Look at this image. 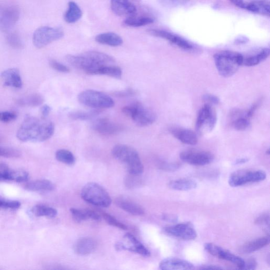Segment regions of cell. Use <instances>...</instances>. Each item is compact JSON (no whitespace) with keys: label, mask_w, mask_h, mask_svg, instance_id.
Returning <instances> with one entry per match:
<instances>
[{"label":"cell","mask_w":270,"mask_h":270,"mask_svg":"<svg viewBox=\"0 0 270 270\" xmlns=\"http://www.w3.org/2000/svg\"><path fill=\"white\" fill-rule=\"evenodd\" d=\"M44 97L39 94H33L20 98L16 103L22 107H37L43 104Z\"/></svg>","instance_id":"obj_34"},{"label":"cell","mask_w":270,"mask_h":270,"mask_svg":"<svg viewBox=\"0 0 270 270\" xmlns=\"http://www.w3.org/2000/svg\"><path fill=\"white\" fill-rule=\"evenodd\" d=\"M78 99L81 104L97 109L110 108L114 105V102L110 96L94 90H87L81 92L78 95Z\"/></svg>","instance_id":"obj_7"},{"label":"cell","mask_w":270,"mask_h":270,"mask_svg":"<svg viewBox=\"0 0 270 270\" xmlns=\"http://www.w3.org/2000/svg\"><path fill=\"white\" fill-rule=\"evenodd\" d=\"M55 158L59 162L68 165L74 164L76 162L74 155L66 150H60L57 151L55 153Z\"/></svg>","instance_id":"obj_39"},{"label":"cell","mask_w":270,"mask_h":270,"mask_svg":"<svg viewBox=\"0 0 270 270\" xmlns=\"http://www.w3.org/2000/svg\"><path fill=\"white\" fill-rule=\"evenodd\" d=\"M19 18L20 11L17 6L12 4L0 6V31H9Z\"/></svg>","instance_id":"obj_11"},{"label":"cell","mask_w":270,"mask_h":270,"mask_svg":"<svg viewBox=\"0 0 270 270\" xmlns=\"http://www.w3.org/2000/svg\"><path fill=\"white\" fill-rule=\"evenodd\" d=\"M122 111L140 127L152 125L157 119L154 112L140 103L136 102L126 106L122 109Z\"/></svg>","instance_id":"obj_6"},{"label":"cell","mask_w":270,"mask_h":270,"mask_svg":"<svg viewBox=\"0 0 270 270\" xmlns=\"http://www.w3.org/2000/svg\"><path fill=\"white\" fill-rule=\"evenodd\" d=\"M243 55L232 51H222L215 54L214 60L219 74L225 78L232 76L243 65Z\"/></svg>","instance_id":"obj_4"},{"label":"cell","mask_w":270,"mask_h":270,"mask_svg":"<svg viewBox=\"0 0 270 270\" xmlns=\"http://www.w3.org/2000/svg\"><path fill=\"white\" fill-rule=\"evenodd\" d=\"M267 174L261 170H240L234 171L228 179V183L232 187H236L249 183H257L264 181Z\"/></svg>","instance_id":"obj_9"},{"label":"cell","mask_w":270,"mask_h":270,"mask_svg":"<svg viewBox=\"0 0 270 270\" xmlns=\"http://www.w3.org/2000/svg\"><path fill=\"white\" fill-rule=\"evenodd\" d=\"M112 12L119 16H132L136 12L135 6L129 0H110Z\"/></svg>","instance_id":"obj_18"},{"label":"cell","mask_w":270,"mask_h":270,"mask_svg":"<svg viewBox=\"0 0 270 270\" xmlns=\"http://www.w3.org/2000/svg\"><path fill=\"white\" fill-rule=\"evenodd\" d=\"M162 218L166 221L171 223H175L178 220L177 216L173 215H163Z\"/></svg>","instance_id":"obj_52"},{"label":"cell","mask_w":270,"mask_h":270,"mask_svg":"<svg viewBox=\"0 0 270 270\" xmlns=\"http://www.w3.org/2000/svg\"><path fill=\"white\" fill-rule=\"evenodd\" d=\"M259 106V102H258L251 106V108L246 112V114L248 117L250 119L253 115H254V114L258 108Z\"/></svg>","instance_id":"obj_51"},{"label":"cell","mask_w":270,"mask_h":270,"mask_svg":"<svg viewBox=\"0 0 270 270\" xmlns=\"http://www.w3.org/2000/svg\"><path fill=\"white\" fill-rule=\"evenodd\" d=\"M122 74V71L120 68L113 65H108L98 69L96 75H104L119 79L121 78Z\"/></svg>","instance_id":"obj_38"},{"label":"cell","mask_w":270,"mask_h":270,"mask_svg":"<svg viewBox=\"0 0 270 270\" xmlns=\"http://www.w3.org/2000/svg\"><path fill=\"white\" fill-rule=\"evenodd\" d=\"M154 22L153 18L150 16H129L124 21L125 25L131 27H140L148 25Z\"/></svg>","instance_id":"obj_36"},{"label":"cell","mask_w":270,"mask_h":270,"mask_svg":"<svg viewBox=\"0 0 270 270\" xmlns=\"http://www.w3.org/2000/svg\"><path fill=\"white\" fill-rule=\"evenodd\" d=\"M201 270H220V269H223V268H221L219 266H215V265H206V266H203L200 268Z\"/></svg>","instance_id":"obj_57"},{"label":"cell","mask_w":270,"mask_h":270,"mask_svg":"<svg viewBox=\"0 0 270 270\" xmlns=\"http://www.w3.org/2000/svg\"><path fill=\"white\" fill-rule=\"evenodd\" d=\"M266 153H267L268 155H270V150H268L267 151V152H266Z\"/></svg>","instance_id":"obj_59"},{"label":"cell","mask_w":270,"mask_h":270,"mask_svg":"<svg viewBox=\"0 0 270 270\" xmlns=\"http://www.w3.org/2000/svg\"><path fill=\"white\" fill-rule=\"evenodd\" d=\"M102 110L101 109H95L91 111H77L72 112L69 113V117L73 120H87L92 119L98 114H100Z\"/></svg>","instance_id":"obj_37"},{"label":"cell","mask_w":270,"mask_h":270,"mask_svg":"<svg viewBox=\"0 0 270 270\" xmlns=\"http://www.w3.org/2000/svg\"><path fill=\"white\" fill-rule=\"evenodd\" d=\"M217 114L212 105L206 104L200 110L196 121V129L201 135L212 132L216 124Z\"/></svg>","instance_id":"obj_8"},{"label":"cell","mask_w":270,"mask_h":270,"mask_svg":"<svg viewBox=\"0 0 270 270\" xmlns=\"http://www.w3.org/2000/svg\"><path fill=\"white\" fill-rule=\"evenodd\" d=\"M168 186L173 190L185 191L195 189L197 187V183L192 179L182 178L170 181Z\"/></svg>","instance_id":"obj_31"},{"label":"cell","mask_w":270,"mask_h":270,"mask_svg":"<svg viewBox=\"0 0 270 270\" xmlns=\"http://www.w3.org/2000/svg\"><path fill=\"white\" fill-rule=\"evenodd\" d=\"M163 231L169 235L184 240H193L197 237V233L190 223H181L167 226Z\"/></svg>","instance_id":"obj_16"},{"label":"cell","mask_w":270,"mask_h":270,"mask_svg":"<svg viewBox=\"0 0 270 270\" xmlns=\"http://www.w3.org/2000/svg\"><path fill=\"white\" fill-rule=\"evenodd\" d=\"M204 248L212 256L230 262L238 267L239 269H243L245 261L240 257L233 254L230 252L225 250L214 243H207L205 244Z\"/></svg>","instance_id":"obj_13"},{"label":"cell","mask_w":270,"mask_h":270,"mask_svg":"<svg viewBox=\"0 0 270 270\" xmlns=\"http://www.w3.org/2000/svg\"><path fill=\"white\" fill-rule=\"evenodd\" d=\"M114 158L125 163L130 175L138 176L144 172V165L138 152L128 145L118 144L112 150Z\"/></svg>","instance_id":"obj_3"},{"label":"cell","mask_w":270,"mask_h":270,"mask_svg":"<svg viewBox=\"0 0 270 270\" xmlns=\"http://www.w3.org/2000/svg\"><path fill=\"white\" fill-rule=\"evenodd\" d=\"M51 112V108L48 105H45L41 108V112H42V117L44 118H47Z\"/></svg>","instance_id":"obj_53"},{"label":"cell","mask_w":270,"mask_h":270,"mask_svg":"<svg viewBox=\"0 0 270 270\" xmlns=\"http://www.w3.org/2000/svg\"><path fill=\"white\" fill-rule=\"evenodd\" d=\"M29 174L27 171L21 170H12L5 166L0 170V181L15 182H27Z\"/></svg>","instance_id":"obj_19"},{"label":"cell","mask_w":270,"mask_h":270,"mask_svg":"<svg viewBox=\"0 0 270 270\" xmlns=\"http://www.w3.org/2000/svg\"><path fill=\"white\" fill-rule=\"evenodd\" d=\"M163 6L168 7H176L182 6L189 2L190 0H159Z\"/></svg>","instance_id":"obj_44"},{"label":"cell","mask_w":270,"mask_h":270,"mask_svg":"<svg viewBox=\"0 0 270 270\" xmlns=\"http://www.w3.org/2000/svg\"><path fill=\"white\" fill-rule=\"evenodd\" d=\"M25 188L33 192H50L54 190L55 185L48 179H38L27 183Z\"/></svg>","instance_id":"obj_28"},{"label":"cell","mask_w":270,"mask_h":270,"mask_svg":"<svg viewBox=\"0 0 270 270\" xmlns=\"http://www.w3.org/2000/svg\"><path fill=\"white\" fill-rule=\"evenodd\" d=\"M1 78L4 86L17 89L22 87V80L18 69L10 68L3 71L1 73Z\"/></svg>","instance_id":"obj_20"},{"label":"cell","mask_w":270,"mask_h":270,"mask_svg":"<svg viewBox=\"0 0 270 270\" xmlns=\"http://www.w3.org/2000/svg\"><path fill=\"white\" fill-rule=\"evenodd\" d=\"M83 15V12L75 2L71 1L68 4V10L65 12L64 19L68 23H73L79 20Z\"/></svg>","instance_id":"obj_32"},{"label":"cell","mask_w":270,"mask_h":270,"mask_svg":"<svg viewBox=\"0 0 270 270\" xmlns=\"http://www.w3.org/2000/svg\"><path fill=\"white\" fill-rule=\"evenodd\" d=\"M97 243L93 238L84 237L79 239L74 245V251L76 254L86 256L92 254L97 248Z\"/></svg>","instance_id":"obj_22"},{"label":"cell","mask_w":270,"mask_h":270,"mask_svg":"<svg viewBox=\"0 0 270 270\" xmlns=\"http://www.w3.org/2000/svg\"><path fill=\"white\" fill-rule=\"evenodd\" d=\"M68 62L77 69L90 75H96L98 69L105 65H112L115 60L112 56L98 52H88L78 55H68Z\"/></svg>","instance_id":"obj_2"},{"label":"cell","mask_w":270,"mask_h":270,"mask_svg":"<svg viewBox=\"0 0 270 270\" xmlns=\"http://www.w3.org/2000/svg\"><path fill=\"white\" fill-rule=\"evenodd\" d=\"M116 205L121 210L136 216L145 214L144 209L138 204L125 198H120L116 200Z\"/></svg>","instance_id":"obj_24"},{"label":"cell","mask_w":270,"mask_h":270,"mask_svg":"<svg viewBox=\"0 0 270 270\" xmlns=\"http://www.w3.org/2000/svg\"><path fill=\"white\" fill-rule=\"evenodd\" d=\"M248 42L249 39L247 38L241 37L236 39L235 43L237 45H241L247 43Z\"/></svg>","instance_id":"obj_56"},{"label":"cell","mask_w":270,"mask_h":270,"mask_svg":"<svg viewBox=\"0 0 270 270\" xmlns=\"http://www.w3.org/2000/svg\"><path fill=\"white\" fill-rule=\"evenodd\" d=\"M148 32L151 35L167 40L183 50L190 51L194 49V46L189 41L173 33L159 29H150Z\"/></svg>","instance_id":"obj_15"},{"label":"cell","mask_w":270,"mask_h":270,"mask_svg":"<svg viewBox=\"0 0 270 270\" xmlns=\"http://www.w3.org/2000/svg\"><path fill=\"white\" fill-rule=\"evenodd\" d=\"M269 243V236L263 237V238H260L244 244L241 251L245 254H249L265 248Z\"/></svg>","instance_id":"obj_29"},{"label":"cell","mask_w":270,"mask_h":270,"mask_svg":"<svg viewBox=\"0 0 270 270\" xmlns=\"http://www.w3.org/2000/svg\"><path fill=\"white\" fill-rule=\"evenodd\" d=\"M170 132L178 141L184 144L195 145L198 142L197 135L190 129L173 128Z\"/></svg>","instance_id":"obj_21"},{"label":"cell","mask_w":270,"mask_h":270,"mask_svg":"<svg viewBox=\"0 0 270 270\" xmlns=\"http://www.w3.org/2000/svg\"><path fill=\"white\" fill-rule=\"evenodd\" d=\"M102 216L105 219V221L107 222L109 225L113 227H117L122 230H127V226L124 223L119 221L115 217H114L106 213H103Z\"/></svg>","instance_id":"obj_41"},{"label":"cell","mask_w":270,"mask_h":270,"mask_svg":"<svg viewBox=\"0 0 270 270\" xmlns=\"http://www.w3.org/2000/svg\"><path fill=\"white\" fill-rule=\"evenodd\" d=\"M162 270H192L194 266L190 262L177 258H167L162 261L159 265Z\"/></svg>","instance_id":"obj_23"},{"label":"cell","mask_w":270,"mask_h":270,"mask_svg":"<svg viewBox=\"0 0 270 270\" xmlns=\"http://www.w3.org/2000/svg\"><path fill=\"white\" fill-rule=\"evenodd\" d=\"M6 40L7 44L13 48L19 49L23 47L20 37L15 32H11L7 34Z\"/></svg>","instance_id":"obj_40"},{"label":"cell","mask_w":270,"mask_h":270,"mask_svg":"<svg viewBox=\"0 0 270 270\" xmlns=\"http://www.w3.org/2000/svg\"><path fill=\"white\" fill-rule=\"evenodd\" d=\"M95 40L98 43L111 47H118L123 43L121 37L113 32H105L98 35Z\"/></svg>","instance_id":"obj_27"},{"label":"cell","mask_w":270,"mask_h":270,"mask_svg":"<svg viewBox=\"0 0 270 270\" xmlns=\"http://www.w3.org/2000/svg\"><path fill=\"white\" fill-rule=\"evenodd\" d=\"M234 119L232 122V126L234 129L238 131H244L250 126V118L247 117L246 112L243 113L241 111H235L232 114Z\"/></svg>","instance_id":"obj_33"},{"label":"cell","mask_w":270,"mask_h":270,"mask_svg":"<svg viewBox=\"0 0 270 270\" xmlns=\"http://www.w3.org/2000/svg\"><path fill=\"white\" fill-rule=\"evenodd\" d=\"M51 66L54 69L63 73H68L70 72V69L65 65L56 61L55 60H51L49 61Z\"/></svg>","instance_id":"obj_46"},{"label":"cell","mask_w":270,"mask_h":270,"mask_svg":"<svg viewBox=\"0 0 270 270\" xmlns=\"http://www.w3.org/2000/svg\"><path fill=\"white\" fill-rule=\"evenodd\" d=\"M70 213L73 218L78 223L85 221L89 219L97 220V221H99L101 219V216L92 210L72 208L70 209Z\"/></svg>","instance_id":"obj_26"},{"label":"cell","mask_w":270,"mask_h":270,"mask_svg":"<svg viewBox=\"0 0 270 270\" xmlns=\"http://www.w3.org/2000/svg\"><path fill=\"white\" fill-rule=\"evenodd\" d=\"M135 94V91L131 89L126 90V91L116 92L113 93V95L118 97H124L132 96Z\"/></svg>","instance_id":"obj_50"},{"label":"cell","mask_w":270,"mask_h":270,"mask_svg":"<svg viewBox=\"0 0 270 270\" xmlns=\"http://www.w3.org/2000/svg\"><path fill=\"white\" fill-rule=\"evenodd\" d=\"M21 153L18 150L9 147H0V157L6 158H18Z\"/></svg>","instance_id":"obj_43"},{"label":"cell","mask_w":270,"mask_h":270,"mask_svg":"<svg viewBox=\"0 0 270 270\" xmlns=\"http://www.w3.org/2000/svg\"><path fill=\"white\" fill-rule=\"evenodd\" d=\"M270 55V49L264 48L257 54L243 58V65L247 67H253L266 60Z\"/></svg>","instance_id":"obj_30"},{"label":"cell","mask_w":270,"mask_h":270,"mask_svg":"<svg viewBox=\"0 0 270 270\" xmlns=\"http://www.w3.org/2000/svg\"><path fill=\"white\" fill-rule=\"evenodd\" d=\"M92 127L96 132L106 136L116 134L122 129L120 125L108 118L96 120L93 123Z\"/></svg>","instance_id":"obj_17"},{"label":"cell","mask_w":270,"mask_h":270,"mask_svg":"<svg viewBox=\"0 0 270 270\" xmlns=\"http://www.w3.org/2000/svg\"><path fill=\"white\" fill-rule=\"evenodd\" d=\"M255 223L258 225L269 226L270 216L269 214H263L257 217L255 220Z\"/></svg>","instance_id":"obj_47"},{"label":"cell","mask_w":270,"mask_h":270,"mask_svg":"<svg viewBox=\"0 0 270 270\" xmlns=\"http://www.w3.org/2000/svg\"><path fill=\"white\" fill-rule=\"evenodd\" d=\"M179 167L178 163H167V164L163 165L162 168L168 170H174L178 169Z\"/></svg>","instance_id":"obj_54"},{"label":"cell","mask_w":270,"mask_h":270,"mask_svg":"<svg viewBox=\"0 0 270 270\" xmlns=\"http://www.w3.org/2000/svg\"><path fill=\"white\" fill-rule=\"evenodd\" d=\"M248 161H249V160L248 159H245V158L240 159L236 161L235 164H242V163L247 162Z\"/></svg>","instance_id":"obj_58"},{"label":"cell","mask_w":270,"mask_h":270,"mask_svg":"<svg viewBox=\"0 0 270 270\" xmlns=\"http://www.w3.org/2000/svg\"><path fill=\"white\" fill-rule=\"evenodd\" d=\"M54 125L46 118L28 116L24 119L16 137L24 142H43L54 135Z\"/></svg>","instance_id":"obj_1"},{"label":"cell","mask_w":270,"mask_h":270,"mask_svg":"<svg viewBox=\"0 0 270 270\" xmlns=\"http://www.w3.org/2000/svg\"><path fill=\"white\" fill-rule=\"evenodd\" d=\"M81 196L86 202L98 207L108 208L111 203L108 193L96 183H89L85 185L81 190Z\"/></svg>","instance_id":"obj_5"},{"label":"cell","mask_w":270,"mask_h":270,"mask_svg":"<svg viewBox=\"0 0 270 270\" xmlns=\"http://www.w3.org/2000/svg\"><path fill=\"white\" fill-rule=\"evenodd\" d=\"M64 36V32L60 28L42 27L37 29L33 35V43L37 48H44Z\"/></svg>","instance_id":"obj_10"},{"label":"cell","mask_w":270,"mask_h":270,"mask_svg":"<svg viewBox=\"0 0 270 270\" xmlns=\"http://www.w3.org/2000/svg\"><path fill=\"white\" fill-rule=\"evenodd\" d=\"M17 114L14 111H0V121L8 123L17 118Z\"/></svg>","instance_id":"obj_45"},{"label":"cell","mask_w":270,"mask_h":270,"mask_svg":"<svg viewBox=\"0 0 270 270\" xmlns=\"http://www.w3.org/2000/svg\"><path fill=\"white\" fill-rule=\"evenodd\" d=\"M179 158L185 162L195 166H204L209 164L214 160L211 153L196 150L184 151L179 155Z\"/></svg>","instance_id":"obj_12"},{"label":"cell","mask_w":270,"mask_h":270,"mask_svg":"<svg viewBox=\"0 0 270 270\" xmlns=\"http://www.w3.org/2000/svg\"><path fill=\"white\" fill-rule=\"evenodd\" d=\"M244 9L253 13L269 16V0H252L250 1H245Z\"/></svg>","instance_id":"obj_25"},{"label":"cell","mask_w":270,"mask_h":270,"mask_svg":"<svg viewBox=\"0 0 270 270\" xmlns=\"http://www.w3.org/2000/svg\"><path fill=\"white\" fill-rule=\"evenodd\" d=\"M31 211L37 217L54 218L58 215L56 209L44 205H37L33 207Z\"/></svg>","instance_id":"obj_35"},{"label":"cell","mask_w":270,"mask_h":270,"mask_svg":"<svg viewBox=\"0 0 270 270\" xmlns=\"http://www.w3.org/2000/svg\"><path fill=\"white\" fill-rule=\"evenodd\" d=\"M125 242H119L115 245L116 250H127L138 253L144 257L151 256V252L132 234L127 233L124 236Z\"/></svg>","instance_id":"obj_14"},{"label":"cell","mask_w":270,"mask_h":270,"mask_svg":"<svg viewBox=\"0 0 270 270\" xmlns=\"http://www.w3.org/2000/svg\"><path fill=\"white\" fill-rule=\"evenodd\" d=\"M230 1L236 6L244 9L245 4V0H230Z\"/></svg>","instance_id":"obj_55"},{"label":"cell","mask_w":270,"mask_h":270,"mask_svg":"<svg viewBox=\"0 0 270 270\" xmlns=\"http://www.w3.org/2000/svg\"><path fill=\"white\" fill-rule=\"evenodd\" d=\"M21 207L18 201L9 200L0 198V210H17Z\"/></svg>","instance_id":"obj_42"},{"label":"cell","mask_w":270,"mask_h":270,"mask_svg":"<svg viewBox=\"0 0 270 270\" xmlns=\"http://www.w3.org/2000/svg\"><path fill=\"white\" fill-rule=\"evenodd\" d=\"M204 101L208 102L207 104L210 105H217L219 103V98L214 95L207 94L204 96Z\"/></svg>","instance_id":"obj_48"},{"label":"cell","mask_w":270,"mask_h":270,"mask_svg":"<svg viewBox=\"0 0 270 270\" xmlns=\"http://www.w3.org/2000/svg\"><path fill=\"white\" fill-rule=\"evenodd\" d=\"M257 267V261L255 259H250L245 261V265L243 270H255Z\"/></svg>","instance_id":"obj_49"}]
</instances>
